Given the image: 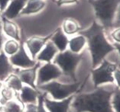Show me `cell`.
I'll return each instance as SVG.
<instances>
[{
    "label": "cell",
    "mask_w": 120,
    "mask_h": 112,
    "mask_svg": "<svg viewBox=\"0 0 120 112\" xmlns=\"http://www.w3.org/2000/svg\"><path fill=\"white\" fill-rule=\"evenodd\" d=\"M87 40L89 50L92 57L93 69L103 60L109 53L115 51L116 48L108 42L104 34V28L96 22H93L92 25L86 31L80 32Z\"/></svg>",
    "instance_id": "obj_1"
},
{
    "label": "cell",
    "mask_w": 120,
    "mask_h": 112,
    "mask_svg": "<svg viewBox=\"0 0 120 112\" xmlns=\"http://www.w3.org/2000/svg\"><path fill=\"white\" fill-rule=\"evenodd\" d=\"M113 94L114 91L100 87L92 93L77 95L72 106L77 112H113L110 102Z\"/></svg>",
    "instance_id": "obj_2"
},
{
    "label": "cell",
    "mask_w": 120,
    "mask_h": 112,
    "mask_svg": "<svg viewBox=\"0 0 120 112\" xmlns=\"http://www.w3.org/2000/svg\"><path fill=\"white\" fill-rule=\"evenodd\" d=\"M95 10L96 17L103 28H113V20L120 0H89Z\"/></svg>",
    "instance_id": "obj_3"
},
{
    "label": "cell",
    "mask_w": 120,
    "mask_h": 112,
    "mask_svg": "<svg viewBox=\"0 0 120 112\" xmlns=\"http://www.w3.org/2000/svg\"><path fill=\"white\" fill-rule=\"evenodd\" d=\"M83 54H74L71 51L60 52L54 60V64L60 69L64 75L71 77L74 81L76 78V69L79 63L83 60Z\"/></svg>",
    "instance_id": "obj_4"
},
{
    "label": "cell",
    "mask_w": 120,
    "mask_h": 112,
    "mask_svg": "<svg viewBox=\"0 0 120 112\" xmlns=\"http://www.w3.org/2000/svg\"><path fill=\"white\" fill-rule=\"evenodd\" d=\"M83 82H77L74 84H61L57 82L51 81L45 85H40V89L51 94L53 98L60 101L71 96L72 94L77 92L80 89Z\"/></svg>",
    "instance_id": "obj_5"
},
{
    "label": "cell",
    "mask_w": 120,
    "mask_h": 112,
    "mask_svg": "<svg viewBox=\"0 0 120 112\" xmlns=\"http://www.w3.org/2000/svg\"><path fill=\"white\" fill-rule=\"evenodd\" d=\"M116 65L110 63L106 60L103 59L101 66L96 69H93L91 74L93 80L94 82L95 88H97L99 85L106 83V82H114L112 73L117 69Z\"/></svg>",
    "instance_id": "obj_6"
},
{
    "label": "cell",
    "mask_w": 120,
    "mask_h": 112,
    "mask_svg": "<svg viewBox=\"0 0 120 112\" xmlns=\"http://www.w3.org/2000/svg\"><path fill=\"white\" fill-rule=\"evenodd\" d=\"M62 74V71L57 65L47 63L39 68L36 85L38 87L40 85L48 83L54 79L60 78Z\"/></svg>",
    "instance_id": "obj_7"
},
{
    "label": "cell",
    "mask_w": 120,
    "mask_h": 112,
    "mask_svg": "<svg viewBox=\"0 0 120 112\" xmlns=\"http://www.w3.org/2000/svg\"><path fill=\"white\" fill-rule=\"evenodd\" d=\"M9 61L11 64L15 66L21 67L22 69H28L34 66L37 63V62L28 57L27 53L25 51L24 43L22 42L20 44L19 49L18 52L14 55L11 56L9 58Z\"/></svg>",
    "instance_id": "obj_8"
},
{
    "label": "cell",
    "mask_w": 120,
    "mask_h": 112,
    "mask_svg": "<svg viewBox=\"0 0 120 112\" xmlns=\"http://www.w3.org/2000/svg\"><path fill=\"white\" fill-rule=\"evenodd\" d=\"M40 68V63H37L36 65L31 68L19 69H15V74H16L21 79L22 83H25L28 86L37 89V85L35 84L36 79V72L37 69Z\"/></svg>",
    "instance_id": "obj_9"
},
{
    "label": "cell",
    "mask_w": 120,
    "mask_h": 112,
    "mask_svg": "<svg viewBox=\"0 0 120 112\" xmlns=\"http://www.w3.org/2000/svg\"><path fill=\"white\" fill-rule=\"evenodd\" d=\"M74 98V96L71 95L66 99L60 100V101H54L45 97L44 100L45 107L48 109L49 112H68L70 104Z\"/></svg>",
    "instance_id": "obj_10"
},
{
    "label": "cell",
    "mask_w": 120,
    "mask_h": 112,
    "mask_svg": "<svg viewBox=\"0 0 120 112\" xmlns=\"http://www.w3.org/2000/svg\"><path fill=\"white\" fill-rule=\"evenodd\" d=\"M52 35H53V33H51V34H49L45 37L34 36V37H31V38H29V39L26 41V46H27V47L28 48L33 59L34 57H36V56L38 54V53L41 51L43 47L45 45L46 43L48 41V40L51 39Z\"/></svg>",
    "instance_id": "obj_11"
},
{
    "label": "cell",
    "mask_w": 120,
    "mask_h": 112,
    "mask_svg": "<svg viewBox=\"0 0 120 112\" xmlns=\"http://www.w3.org/2000/svg\"><path fill=\"white\" fill-rule=\"evenodd\" d=\"M39 94V92L37 89H34V88L26 85L23 86L21 92L16 96V98L17 100L21 101L23 105L37 104L38 97Z\"/></svg>",
    "instance_id": "obj_12"
},
{
    "label": "cell",
    "mask_w": 120,
    "mask_h": 112,
    "mask_svg": "<svg viewBox=\"0 0 120 112\" xmlns=\"http://www.w3.org/2000/svg\"><path fill=\"white\" fill-rule=\"evenodd\" d=\"M28 0H11L9 6L3 13H2V17L6 18L8 20L16 18L24 8Z\"/></svg>",
    "instance_id": "obj_13"
},
{
    "label": "cell",
    "mask_w": 120,
    "mask_h": 112,
    "mask_svg": "<svg viewBox=\"0 0 120 112\" xmlns=\"http://www.w3.org/2000/svg\"><path fill=\"white\" fill-rule=\"evenodd\" d=\"M15 70L5 52H0V82H4Z\"/></svg>",
    "instance_id": "obj_14"
},
{
    "label": "cell",
    "mask_w": 120,
    "mask_h": 112,
    "mask_svg": "<svg viewBox=\"0 0 120 112\" xmlns=\"http://www.w3.org/2000/svg\"><path fill=\"white\" fill-rule=\"evenodd\" d=\"M51 41L60 52L65 51L69 43L68 38L60 28H58L56 31L53 32V35L51 37Z\"/></svg>",
    "instance_id": "obj_15"
},
{
    "label": "cell",
    "mask_w": 120,
    "mask_h": 112,
    "mask_svg": "<svg viewBox=\"0 0 120 112\" xmlns=\"http://www.w3.org/2000/svg\"><path fill=\"white\" fill-rule=\"evenodd\" d=\"M58 50L51 41L46 43L45 47L37 56V60L38 61H45L47 63H51L52 59L56 55Z\"/></svg>",
    "instance_id": "obj_16"
},
{
    "label": "cell",
    "mask_w": 120,
    "mask_h": 112,
    "mask_svg": "<svg viewBox=\"0 0 120 112\" xmlns=\"http://www.w3.org/2000/svg\"><path fill=\"white\" fill-rule=\"evenodd\" d=\"M2 22H3V31L5 34L8 35L9 37L15 40L16 41L20 40L19 37V31L17 26L14 22H11L6 18L2 17Z\"/></svg>",
    "instance_id": "obj_17"
},
{
    "label": "cell",
    "mask_w": 120,
    "mask_h": 112,
    "mask_svg": "<svg viewBox=\"0 0 120 112\" xmlns=\"http://www.w3.org/2000/svg\"><path fill=\"white\" fill-rule=\"evenodd\" d=\"M46 3L42 0H28L27 5L23 8L20 14H30L37 13L43 9Z\"/></svg>",
    "instance_id": "obj_18"
},
{
    "label": "cell",
    "mask_w": 120,
    "mask_h": 112,
    "mask_svg": "<svg viewBox=\"0 0 120 112\" xmlns=\"http://www.w3.org/2000/svg\"><path fill=\"white\" fill-rule=\"evenodd\" d=\"M4 82L5 83V86L12 89L16 93V95H19L23 88L21 79L15 73L10 74Z\"/></svg>",
    "instance_id": "obj_19"
},
{
    "label": "cell",
    "mask_w": 120,
    "mask_h": 112,
    "mask_svg": "<svg viewBox=\"0 0 120 112\" xmlns=\"http://www.w3.org/2000/svg\"><path fill=\"white\" fill-rule=\"evenodd\" d=\"M86 43V39L83 35H78L69 40L68 45L70 51L74 54H80Z\"/></svg>",
    "instance_id": "obj_20"
},
{
    "label": "cell",
    "mask_w": 120,
    "mask_h": 112,
    "mask_svg": "<svg viewBox=\"0 0 120 112\" xmlns=\"http://www.w3.org/2000/svg\"><path fill=\"white\" fill-rule=\"evenodd\" d=\"M80 27L77 22L73 18H66L63 22V31L64 34L73 35L79 32Z\"/></svg>",
    "instance_id": "obj_21"
},
{
    "label": "cell",
    "mask_w": 120,
    "mask_h": 112,
    "mask_svg": "<svg viewBox=\"0 0 120 112\" xmlns=\"http://www.w3.org/2000/svg\"><path fill=\"white\" fill-rule=\"evenodd\" d=\"M4 112H25L24 105L19 100H11L2 106Z\"/></svg>",
    "instance_id": "obj_22"
},
{
    "label": "cell",
    "mask_w": 120,
    "mask_h": 112,
    "mask_svg": "<svg viewBox=\"0 0 120 112\" xmlns=\"http://www.w3.org/2000/svg\"><path fill=\"white\" fill-rule=\"evenodd\" d=\"M0 93H1V97H0L1 98V102H0V105H2V106L5 105L8 101L13 100L14 97L17 95L16 93L12 89H11V88L6 86L2 88Z\"/></svg>",
    "instance_id": "obj_23"
},
{
    "label": "cell",
    "mask_w": 120,
    "mask_h": 112,
    "mask_svg": "<svg viewBox=\"0 0 120 112\" xmlns=\"http://www.w3.org/2000/svg\"><path fill=\"white\" fill-rule=\"evenodd\" d=\"M19 44L15 40H9L5 42L4 45V52L9 56H12L18 52Z\"/></svg>",
    "instance_id": "obj_24"
},
{
    "label": "cell",
    "mask_w": 120,
    "mask_h": 112,
    "mask_svg": "<svg viewBox=\"0 0 120 112\" xmlns=\"http://www.w3.org/2000/svg\"><path fill=\"white\" fill-rule=\"evenodd\" d=\"M112 104L116 112H120V89L118 88L114 91V97Z\"/></svg>",
    "instance_id": "obj_25"
},
{
    "label": "cell",
    "mask_w": 120,
    "mask_h": 112,
    "mask_svg": "<svg viewBox=\"0 0 120 112\" xmlns=\"http://www.w3.org/2000/svg\"><path fill=\"white\" fill-rule=\"evenodd\" d=\"M47 96V94H39L38 97V111L37 112H47L46 108L45 107V103H44V100L45 98Z\"/></svg>",
    "instance_id": "obj_26"
},
{
    "label": "cell",
    "mask_w": 120,
    "mask_h": 112,
    "mask_svg": "<svg viewBox=\"0 0 120 112\" xmlns=\"http://www.w3.org/2000/svg\"><path fill=\"white\" fill-rule=\"evenodd\" d=\"M111 37L116 43H120V28H117L111 34Z\"/></svg>",
    "instance_id": "obj_27"
},
{
    "label": "cell",
    "mask_w": 120,
    "mask_h": 112,
    "mask_svg": "<svg viewBox=\"0 0 120 112\" xmlns=\"http://www.w3.org/2000/svg\"><path fill=\"white\" fill-rule=\"evenodd\" d=\"M38 106L36 104H26V110L25 112H37Z\"/></svg>",
    "instance_id": "obj_28"
},
{
    "label": "cell",
    "mask_w": 120,
    "mask_h": 112,
    "mask_svg": "<svg viewBox=\"0 0 120 112\" xmlns=\"http://www.w3.org/2000/svg\"><path fill=\"white\" fill-rule=\"evenodd\" d=\"M58 6L64 4H71V3H78V0H57L55 1Z\"/></svg>",
    "instance_id": "obj_29"
},
{
    "label": "cell",
    "mask_w": 120,
    "mask_h": 112,
    "mask_svg": "<svg viewBox=\"0 0 120 112\" xmlns=\"http://www.w3.org/2000/svg\"><path fill=\"white\" fill-rule=\"evenodd\" d=\"M113 27L114 28H120V4L119 7L117 9V14H116V19L115 21V23H113Z\"/></svg>",
    "instance_id": "obj_30"
},
{
    "label": "cell",
    "mask_w": 120,
    "mask_h": 112,
    "mask_svg": "<svg viewBox=\"0 0 120 112\" xmlns=\"http://www.w3.org/2000/svg\"><path fill=\"white\" fill-rule=\"evenodd\" d=\"M114 77H115L118 87L120 88V69H116L114 72Z\"/></svg>",
    "instance_id": "obj_31"
},
{
    "label": "cell",
    "mask_w": 120,
    "mask_h": 112,
    "mask_svg": "<svg viewBox=\"0 0 120 112\" xmlns=\"http://www.w3.org/2000/svg\"><path fill=\"white\" fill-rule=\"evenodd\" d=\"M10 0H0V13H2V11L5 10L8 2Z\"/></svg>",
    "instance_id": "obj_32"
},
{
    "label": "cell",
    "mask_w": 120,
    "mask_h": 112,
    "mask_svg": "<svg viewBox=\"0 0 120 112\" xmlns=\"http://www.w3.org/2000/svg\"><path fill=\"white\" fill-rule=\"evenodd\" d=\"M2 43H3V36L2 34V26L0 25V51H1L2 47Z\"/></svg>",
    "instance_id": "obj_33"
},
{
    "label": "cell",
    "mask_w": 120,
    "mask_h": 112,
    "mask_svg": "<svg viewBox=\"0 0 120 112\" xmlns=\"http://www.w3.org/2000/svg\"><path fill=\"white\" fill-rule=\"evenodd\" d=\"M113 47H115L116 49H117L118 50V51H119V55H120V43H116V42H115L113 43ZM119 66L120 67V63H119Z\"/></svg>",
    "instance_id": "obj_34"
},
{
    "label": "cell",
    "mask_w": 120,
    "mask_h": 112,
    "mask_svg": "<svg viewBox=\"0 0 120 112\" xmlns=\"http://www.w3.org/2000/svg\"><path fill=\"white\" fill-rule=\"evenodd\" d=\"M2 82H0V92H1V90H2Z\"/></svg>",
    "instance_id": "obj_35"
},
{
    "label": "cell",
    "mask_w": 120,
    "mask_h": 112,
    "mask_svg": "<svg viewBox=\"0 0 120 112\" xmlns=\"http://www.w3.org/2000/svg\"><path fill=\"white\" fill-rule=\"evenodd\" d=\"M0 112H1V111H0Z\"/></svg>",
    "instance_id": "obj_36"
}]
</instances>
